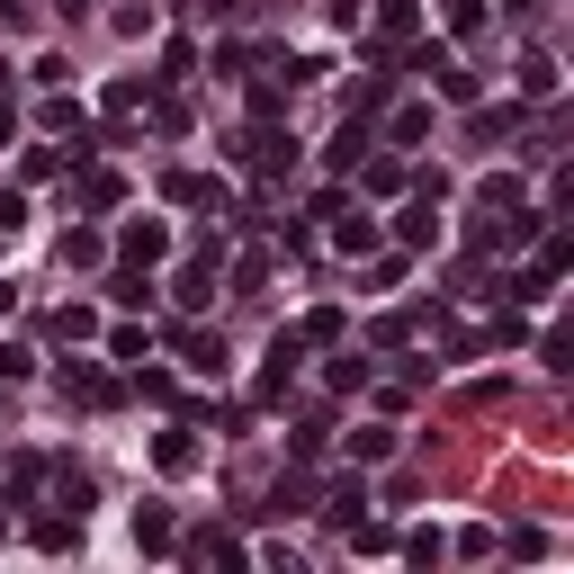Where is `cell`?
I'll return each instance as SVG.
<instances>
[{
    "instance_id": "6da1fadb",
    "label": "cell",
    "mask_w": 574,
    "mask_h": 574,
    "mask_svg": "<svg viewBox=\"0 0 574 574\" xmlns=\"http://www.w3.org/2000/svg\"><path fill=\"white\" fill-rule=\"evenodd\" d=\"M117 252H126V269H153V261L171 252V225H153V215H135V225L117 234Z\"/></svg>"
},
{
    "instance_id": "cb8c5ba5",
    "label": "cell",
    "mask_w": 574,
    "mask_h": 574,
    "mask_svg": "<svg viewBox=\"0 0 574 574\" xmlns=\"http://www.w3.org/2000/svg\"><path fill=\"white\" fill-rule=\"evenodd\" d=\"M297 332H306V341H341V315H332V306H315V315H306Z\"/></svg>"
},
{
    "instance_id": "8fae6325",
    "label": "cell",
    "mask_w": 574,
    "mask_h": 574,
    "mask_svg": "<svg viewBox=\"0 0 574 574\" xmlns=\"http://www.w3.org/2000/svg\"><path fill=\"white\" fill-rule=\"evenodd\" d=\"M332 243H341V252H378V225H369V215H350V206H341V215H332Z\"/></svg>"
},
{
    "instance_id": "7c38bea8",
    "label": "cell",
    "mask_w": 574,
    "mask_h": 574,
    "mask_svg": "<svg viewBox=\"0 0 574 574\" xmlns=\"http://www.w3.org/2000/svg\"><path fill=\"white\" fill-rule=\"evenodd\" d=\"M323 512H332V521L350 530L359 512H369V485H359V476H341V485H332V502H323Z\"/></svg>"
},
{
    "instance_id": "5b68a950",
    "label": "cell",
    "mask_w": 574,
    "mask_h": 574,
    "mask_svg": "<svg viewBox=\"0 0 574 574\" xmlns=\"http://www.w3.org/2000/svg\"><path fill=\"white\" fill-rule=\"evenodd\" d=\"M135 548H144V556L180 548V530H171V512H162V502H144V512H135Z\"/></svg>"
},
{
    "instance_id": "4fadbf2b",
    "label": "cell",
    "mask_w": 574,
    "mask_h": 574,
    "mask_svg": "<svg viewBox=\"0 0 574 574\" xmlns=\"http://www.w3.org/2000/svg\"><path fill=\"white\" fill-rule=\"evenodd\" d=\"M63 261H72V269H99V261H108V243H99L91 225H72V234H63Z\"/></svg>"
},
{
    "instance_id": "d4e9b609",
    "label": "cell",
    "mask_w": 574,
    "mask_h": 574,
    "mask_svg": "<svg viewBox=\"0 0 574 574\" xmlns=\"http://www.w3.org/2000/svg\"><path fill=\"white\" fill-rule=\"evenodd\" d=\"M449 28H458V36H476V28H485V0H449Z\"/></svg>"
},
{
    "instance_id": "5bb4252c",
    "label": "cell",
    "mask_w": 574,
    "mask_h": 574,
    "mask_svg": "<svg viewBox=\"0 0 574 574\" xmlns=\"http://www.w3.org/2000/svg\"><path fill=\"white\" fill-rule=\"evenodd\" d=\"M36 548H54V556H63V548H82V512H54V521H36Z\"/></svg>"
},
{
    "instance_id": "f1b7e54d",
    "label": "cell",
    "mask_w": 574,
    "mask_h": 574,
    "mask_svg": "<svg viewBox=\"0 0 574 574\" xmlns=\"http://www.w3.org/2000/svg\"><path fill=\"white\" fill-rule=\"evenodd\" d=\"M530 10H539V0H502V19H530Z\"/></svg>"
},
{
    "instance_id": "277c9868",
    "label": "cell",
    "mask_w": 574,
    "mask_h": 574,
    "mask_svg": "<svg viewBox=\"0 0 574 574\" xmlns=\"http://www.w3.org/2000/svg\"><path fill=\"white\" fill-rule=\"evenodd\" d=\"M162 198H171V206H215V215H225V189L198 180V171H171V180H162Z\"/></svg>"
},
{
    "instance_id": "ba28073f",
    "label": "cell",
    "mask_w": 574,
    "mask_h": 574,
    "mask_svg": "<svg viewBox=\"0 0 574 574\" xmlns=\"http://www.w3.org/2000/svg\"><path fill=\"white\" fill-rule=\"evenodd\" d=\"M180 359L198 378H215V369H225V341H215V332H180Z\"/></svg>"
},
{
    "instance_id": "52a82bcc",
    "label": "cell",
    "mask_w": 574,
    "mask_h": 574,
    "mask_svg": "<svg viewBox=\"0 0 574 574\" xmlns=\"http://www.w3.org/2000/svg\"><path fill=\"white\" fill-rule=\"evenodd\" d=\"M189 431H198V422H180V431H162V440H153V467H162V476H180V467L198 458V440H189Z\"/></svg>"
},
{
    "instance_id": "484cf974",
    "label": "cell",
    "mask_w": 574,
    "mask_h": 574,
    "mask_svg": "<svg viewBox=\"0 0 574 574\" xmlns=\"http://www.w3.org/2000/svg\"><path fill=\"white\" fill-rule=\"evenodd\" d=\"M19 225H28V198H19V189H0V234H19Z\"/></svg>"
},
{
    "instance_id": "4316f807",
    "label": "cell",
    "mask_w": 574,
    "mask_h": 574,
    "mask_svg": "<svg viewBox=\"0 0 574 574\" xmlns=\"http://www.w3.org/2000/svg\"><path fill=\"white\" fill-rule=\"evenodd\" d=\"M0 378H28V350L19 341H0Z\"/></svg>"
},
{
    "instance_id": "e0dca14e",
    "label": "cell",
    "mask_w": 574,
    "mask_h": 574,
    "mask_svg": "<svg viewBox=\"0 0 574 574\" xmlns=\"http://www.w3.org/2000/svg\"><path fill=\"white\" fill-rule=\"evenodd\" d=\"M323 440H332V422H323V413H306V422H297V440H287V449H297V458H323Z\"/></svg>"
},
{
    "instance_id": "ffe728a7",
    "label": "cell",
    "mask_w": 574,
    "mask_h": 574,
    "mask_svg": "<svg viewBox=\"0 0 574 574\" xmlns=\"http://www.w3.org/2000/svg\"><path fill=\"white\" fill-rule=\"evenodd\" d=\"M512 126H521V108H476V144H502Z\"/></svg>"
},
{
    "instance_id": "7a4b0ae2",
    "label": "cell",
    "mask_w": 574,
    "mask_h": 574,
    "mask_svg": "<svg viewBox=\"0 0 574 574\" xmlns=\"http://www.w3.org/2000/svg\"><path fill=\"white\" fill-rule=\"evenodd\" d=\"M297 359H306V332H278V341H269V369H261V395H269V404L287 395V378H297Z\"/></svg>"
},
{
    "instance_id": "8992f818",
    "label": "cell",
    "mask_w": 574,
    "mask_h": 574,
    "mask_svg": "<svg viewBox=\"0 0 574 574\" xmlns=\"http://www.w3.org/2000/svg\"><path fill=\"white\" fill-rule=\"evenodd\" d=\"M332 171H359V162H369V117H350L341 135H332V153H323Z\"/></svg>"
},
{
    "instance_id": "f546056e",
    "label": "cell",
    "mask_w": 574,
    "mask_h": 574,
    "mask_svg": "<svg viewBox=\"0 0 574 574\" xmlns=\"http://www.w3.org/2000/svg\"><path fill=\"white\" fill-rule=\"evenodd\" d=\"M54 10H63V19H82V10H91V0H54Z\"/></svg>"
},
{
    "instance_id": "9c48e42d",
    "label": "cell",
    "mask_w": 574,
    "mask_h": 574,
    "mask_svg": "<svg viewBox=\"0 0 574 574\" xmlns=\"http://www.w3.org/2000/svg\"><path fill=\"white\" fill-rule=\"evenodd\" d=\"M171 297H180V306L198 315V306L215 297V261H198V269H180V278H171Z\"/></svg>"
},
{
    "instance_id": "9a60e30c",
    "label": "cell",
    "mask_w": 574,
    "mask_h": 574,
    "mask_svg": "<svg viewBox=\"0 0 574 574\" xmlns=\"http://www.w3.org/2000/svg\"><path fill=\"white\" fill-rule=\"evenodd\" d=\"M108 306H126V315H135V306H153V287H144V269H117V278H108Z\"/></svg>"
},
{
    "instance_id": "603a6c76",
    "label": "cell",
    "mask_w": 574,
    "mask_h": 574,
    "mask_svg": "<svg viewBox=\"0 0 574 574\" xmlns=\"http://www.w3.org/2000/svg\"><path fill=\"white\" fill-rule=\"evenodd\" d=\"M386 135H395V144H422V135H431V108H404V117H395Z\"/></svg>"
},
{
    "instance_id": "7402d4cb",
    "label": "cell",
    "mask_w": 574,
    "mask_h": 574,
    "mask_svg": "<svg viewBox=\"0 0 574 574\" xmlns=\"http://www.w3.org/2000/svg\"><path fill=\"white\" fill-rule=\"evenodd\" d=\"M350 386H369V359H359V350H350V359H332V395H350Z\"/></svg>"
},
{
    "instance_id": "3957f363",
    "label": "cell",
    "mask_w": 574,
    "mask_h": 574,
    "mask_svg": "<svg viewBox=\"0 0 574 574\" xmlns=\"http://www.w3.org/2000/svg\"><path fill=\"white\" fill-rule=\"evenodd\" d=\"M431 206H440V198H422V189H413V206L395 215V243H413V252H422V243H440V215H431Z\"/></svg>"
},
{
    "instance_id": "30bf717a",
    "label": "cell",
    "mask_w": 574,
    "mask_h": 574,
    "mask_svg": "<svg viewBox=\"0 0 574 574\" xmlns=\"http://www.w3.org/2000/svg\"><path fill=\"white\" fill-rule=\"evenodd\" d=\"M350 458H359V467H378V458H395V431H386V422H369V431H350Z\"/></svg>"
},
{
    "instance_id": "ac0fdd59",
    "label": "cell",
    "mask_w": 574,
    "mask_h": 574,
    "mask_svg": "<svg viewBox=\"0 0 574 574\" xmlns=\"http://www.w3.org/2000/svg\"><path fill=\"white\" fill-rule=\"evenodd\" d=\"M521 91H530V99H556V63H548V54L521 63Z\"/></svg>"
},
{
    "instance_id": "d6986e66",
    "label": "cell",
    "mask_w": 574,
    "mask_h": 574,
    "mask_svg": "<svg viewBox=\"0 0 574 574\" xmlns=\"http://www.w3.org/2000/svg\"><path fill=\"white\" fill-rule=\"evenodd\" d=\"M404 556H413V565H440L449 539H440V530H404Z\"/></svg>"
},
{
    "instance_id": "2e32d148",
    "label": "cell",
    "mask_w": 574,
    "mask_h": 574,
    "mask_svg": "<svg viewBox=\"0 0 574 574\" xmlns=\"http://www.w3.org/2000/svg\"><path fill=\"white\" fill-rule=\"evenodd\" d=\"M72 198H82V206H117V171H82V180H72Z\"/></svg>"
},
{
    "instance_id": "44dd1931",
    "label": "cell",
    "mask_w": 574,
    "mask_h": 574,
    "mask_svg": "<svg viewBox=\"0 0 574 574\" xmlns=\"http://www.w3.org/2000/svg\"><path fill=\"white\" fill-rule=\"evenodd\" d=\"M54 332H63V341H91V332H99V315H91V306H63V315H54Z\"/></svg>"
},
{
    "instance_id": "83f0119b",
    "label": "cell",
    "mask_w": 574,
    "mask_h": 574,
    "mask_svg": "<svg viewBox=\"0 0 574 574\" xmlns=\"http://www.w3.org/2000/svg\"><path fill=\"white\" fill-rule=\"evenodd\" d=\"M28 28V10H19V0H0V36H19Z\"/></svg>"
}]
</instances>
